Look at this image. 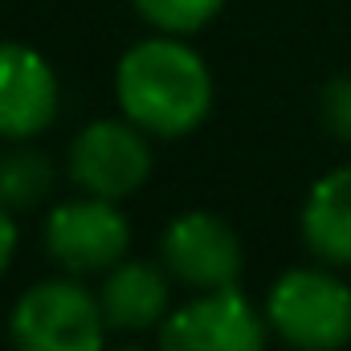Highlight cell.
<instances>
[{"mask_svg":"<svg viewBox=\"0 0 351 351\" xmlns=\"http://www.w3.org/2000/svg\"><path fill=\"white\" fill-rule=\"evenodd\" d=\"M160 254L176 282H184L192 290H229V286H237L241 265H245L241 237L233 233V225L204 208L176 217L164 229Z\"/></svg>","mask_w":351,"mask_h":351,"instance_id":"52a82bcc","label":"cell"},{"mask_svg":"<svg viewBox=\"0 0 351 351\" xmlns=\"http://www.w3.org/2000/svg\"><path fill=\"white\" fill-rule=\"evenodd\" d=\"M114 351H143V348H131V343H127V348H114Z\"/></svg>","mask_w":351,"mask_h":351,"instance_id":"9a60e30c","label":"cell"},{"mask_svg":"<svg viewBox=\"0 0 351 351\" xmlns=\"http://www.w3.org/2000/svg\"><path fill=\"white\" fill-rule=\"evenodd\" d=\"M114 98L123 119L156 139L192 135L213 110V70L176 33L135 41L114 70Z\"/></svg>","mask_w":351,"mask_h":351,"instance_id":"6da1fadb","label":"cell"},{"mask_svg":"<svg viewBox=\"0 0 351 351\" xmlns=\"http://www.w3.org/2000/svg\"><path fill=\"white\" fill-rule=\"evenodd\" d=\"M53 188V164L33 152V147H16L0 160V204H8L12 213L37 208Z\"/></svg>","mask_w":351,"mask_h":351,"instance_id":"8fae6325","label":"cell"},{"mask_svg":"<svg viewBox=\"0 0 351 351\" xmlns=\"http://www.w3.org/2000/svg\"><path fill=\"white\" fill-rule=\"evenodd\" d=\"M62 106V86L45 53L25 41H0V139H37Z\"/></svg>","mask_w":351,"mask_h":351,"instance_id":"ba28073f","label":"cell"},{"mask_svg":"<svg viewBox=\"0 0 351 351\" xmlns=\"http://www.w3.org/2000/svg\"><path fill=\"white\" fill-rule=\"evenodd\" d=\"M16 245H21V229H16V221H12V208L0 204V278H4V269L16 258Z\"/></svg>","mask_w":351,"mask_h":351,"instance_id":"5bb4252c","label":"cell"},{"mask_svg":"<svg viewBox=\"0 0 351 351\" xmlns=\"http://www.w3.org/2000/svg\"><path fill=\"white\" fill-rule=\"evenodd\" d=\"M70 180L102 200H123L139 192L152 176L147 131L131 119H94L70 143Z\"/></svg>","mask_w":351,"mask_h":351,"instance_id":"5b68a950","label":"cell"},{"mask_svg":"<svg viewBox=\"0 0 351 351\" xmlns=\"http://www.w3.org/2000/svg\"><path fill=\"white\" fill-rule=\"evenodd\" d=\"M131 4L147 25H156L160 33H176V37L204 29L225 8V0H131Z\"/></svg>","mask_w":351,"mask_h":351,"instance_id":"7c38bea8","label":"cell"},{"mask_svg":"<svg viewBox=\"0 0 351 351\" xmlns=\"http://www.w3.org/2000/svg\"><path fill=\"white\" fill-rule=\"evenodd\" d=\"M106 327L98 294L74 278L33 282L8 315L12 351H106Z\"/></svg>","mask_w":351,"mask_h":351,"instance_id":"3957f363","label":"cell"},{"mask_svg":"<svg viewBox=\"0 0 351 351\" xmlns=\"http://www.w3.org/2000/svg\"><path fill=\"white\" fill-rule=\"evenodd\" d=\"M269 331L294 351H339L351 343V286L343 278L294 265L265 294Z\"/></svg>","mask_w":351,"mask_h":351,"instance_id":"7a4b0ae2","label":"cell"},{"mask_svg":"<svg viewBox=\"0 0 351 351\" xmlns=\"http://www.w3.org/2000/svg\"><path fill=\"white\" fill-rule=\"evenodd\" d=\"M98 302L114 331H152L172 315V269L164 262L123 258L106 269Z\"/></svg>","mask_w":351,"mask_h":351,"instance_id":"9c48e42d","label":"cell"},{"mask_svg":"<svg viewBox=\"0 0 351 351\" xmlns=\"http://www.w3.org/2000/svg\"><path fill=\"white\" fill-rule=\"evenodd\" d=\"M41 245L66 274H106L131 250V225L119 200L78 196L49 208L41 225Z\"/></svg>","mask_w":351,"mask_h":351,"instance_id":"277c9868","label":"cell"},{"mask_svg":"<svg viewBox=\"0 0 351 351\" xmlns=\"http://www.w3.org/2000/svg\"><path fill=\"white\" fill-rule=\"evenodd\" d=\"M319 114H323V127H327L335 139H348L351 143V74L348 78H331V82L323 86Z\"/></svg>","mask_w":351,"mask_h":351,"instance_id":"4fadbf2b","label":"cell"},{"mask_svg":"<svg viewBox=\"0 0 351 351\" xmlns=\"http://www.w3.org/2000/svg\"><path fill=\"white\" fill-rule=\"evenodd\" d=\"M302 241L315 258L351 265V164L315 180L302 200Z\"/></svg>","mask_w":351,"mask_h":351,"instance_id":"30bf717a","label":"cell"},{"mask_svg":"<svg viewBox=\"0 0 351 351\" xmlns=\"http://www.w3.org/2000/svg\"><path fill=\"white\" fill-rule=\"evenodd\" d=\"M269 323L237 286L200 290L160 323V351H265Z\"/></svg>","mask_w":351,"mask_h":351,"instance_id":"8992f818","label":"cell"}]
</instances>
